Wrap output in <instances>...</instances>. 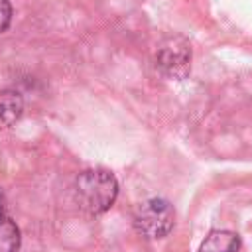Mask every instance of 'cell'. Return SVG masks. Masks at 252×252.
<instances>
[{
	"label": "cell",
	"instance_id": "7",
	"mask_svg": "<svg viewBox=\"0 0 252 252\" xmlns=\"http://www.w3.org/2000/svg\"><path fill=\"white\" fill-rule=\"evenodd\" d=\"M12 22V4L8 0H0V33L8 30Z\"/></svg>",
	"mask_w": 252,
	"mask_h": 252
},
{
	"label": "cell",
	"instance_id": "5",
	"mask_svg": "<svg viewBox=\"0 0 252 252\" xmlns=\"http://www.w3.org/2000/svg\"><path fill=\"white\" fill-rule=\"evenodd\" d=\"M24 110V100L18 91L0 93V128H10Z\"/></svg>",
	"mask_w": 252,
	"mask_h": 252
},
{
	"label": "cell",
	"instance_id": "4",
	"mask_svg": "<svg viewBox=\"0 0 252 252\" xmlns=\"http://www.w3.org/2000/svg\"><path fill=\"white\" fill-rule=\"evenodd\" d=\"M240 238L230 230H213L201 242L199 252H238Z\"/></svg>",
	"mask_w": 252,
	"mask_h": 252
},
{
	"label": "cell",
	"instance_id": "8",
	"mask_svg": "<svg viewBox=\"0 0 252 252\" xmlns=\"http://www.w3.org/2000/svg\"><path fill=\"white\" fill-rule=\"evenodd\" d=\"M4 205H6V199H4V193L0 191V217L4 215Z\"/></svg>",
	"mask_w": 252,
	"mask_h": 252
},
{
	"label": "cell",
	"instance_id": "2",
	"mask_svg": "<svg viewBox=\"0 0 252 252\" xmlns=\"http://www.w3.org/2000/svg\"><path fill=\"white\" fill-rule=\"evenodd\" d=\"M175 222V211L169 201L154 197L144 201L134 213V228L144 238H163L171 232Z\"/></svg>",
	"mask_w": 252,
	"mask_h": 252
},
{
	"label": "cell",
	"instance_id": "6",
	"mask_svg": "<svg viewBox=\"0 0 252 252\" xmlns=\"http://www.w3.org/2000/svg\"><path fill=\"white\" fill-rule=\"evenodd\" d=\"M20 248V228L16 222L2 215L0 217V252H18Z\"/></svg>",
	"mask_w": 252,
	"mask_h": 252
},
{
	"label": "cell",
	"instance_id": "1",
	"mask_svg": "<svg viewBox=\"0 0 252 252\" xmlns=\"http://www.w3.org/2000/svg\"><path fill=\"white\" fill-rule=\"evenodd\" d=\"M118 197L116 177L100 167L85 169L75 179V199L83 211L89 215L106 213Z\"/></svg>",
	"mask_w": 252,
	"mask_h": 252
},
{
	"label": "cell",
	"instance_id": "3",
	"mask_svg": "<svg viewBox=\"0 0 252 252\" xmlns=\"http://www.w3.org/2000/svg\"><path fill=\"white\" fill-rule=\"evenodd\" d=\"M156 67L169 79H183L191 67V45L175 35L165 39L156 51Z\"/></svg>",
	"mask_w": 252,
	"mask_h": 252
}]
</instances>
